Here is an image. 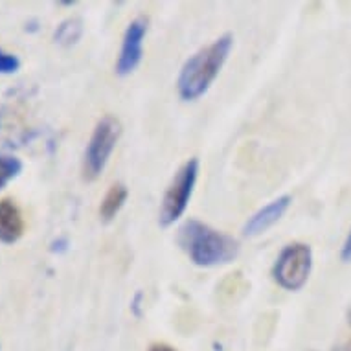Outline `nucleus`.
Masks as SVG:
<instances>
[{
	"label": "nucleus",
	"mask_w": 351,
	"mask_h": 351,
	"mask_svg": "<svg viewBox=\"0 0 351 351\" xmlns=\"http://www.w3.org/2000/svg\"><path fill=\"white\" fill-rule=\"evenodd\" d=\"M230 32L201 47L186 59L177 75V94L182 101H197L212 88L234 50Z\"/></svg>",
	"instance_id": "1"
},
{
	"label": "nucleus",
	"mask_w": 351,
	"mask_h": 351,
	"mask_svg": "<svg viewBox=\"0 0 351 351\" xmlns=\"http://www.w3.org/2000/svg\"><path fill=\"white\" fill-rule=\"evenodd\" d=\"M177 243L193 265L215 269L232 263L239 256V241L199 219H186L177 232Z\"/></svg>",
	"instance_id": "2"
},
{
	"label": "nucleus",
	"mask_w": 351,
	"mask_h": 351,
	"mask_svg": "<svg viewBox=\"0 0 351 351\" xmlns=\"http://www.w3.org/2000/svg\"><path fill=\"white\" fill-rule=\"evenodd\" d=\"M199 171H201V162L197 156H191L173 173L158 208V225L162 228L173 226L186 213L199 180Z\"/></svg>",
	"instance_id": "3"
},
{
	"label": "nucleus",
	"mask_w": 351,
	"mask_h": 351,
	"mask_svg": "<svg viewBox=\"0 0 351 351\" xmlns=\"http://www.w3.org/2000/svg\"><path fill=\"white\" fill-rule=\"evenodd\" d=\"M120 138V120L110 114L99 118L98 123L94 125L93 133H90V138L86 142L85 151H83V162H81L83 179L88 180V182L98 179L109 164L110 156L114 153Z\"/></svg>",
	"instance_id": "4"
},
{
	"label": "nucleus",
	"mask_w": 351,
	"mask_h": 351,
	"mask_svg": "<svg viewBox=\"0 0 351 351\" xmlns=\"http://www.w3.org/2000/svg\"><path fill=\"white\" fill-rule=\"evenodd\" d=\"M313 248L307 243H287L280 250L272 265V280L278 287L296 293L305 287L313 272Z\"/></svg>",
	"instance_id": "5"
},
{
	"label": "nucleus",
	"mask_w": 351,
	"mask_h": 351,
	"mask_svg": "<svg viewBox=\"0 0 351 351\" xmlns=\"http://www.w3.org/2000/svg\"><path fill=\"white\" fill-rule=\"evenodd\" d=\"M147 32H149V19L144 17V15L134 17L131 23L127 24L123 37H121L120 52H118L114 63V74L118 77L131 75L142 64Z\"/></svg>",
	"instance_id": "6"
},
{
	"label": "nucleus",
	"mask_w": 351,
	"mask_h": 351,
	"mask_svg": "<svg viewBox=\"0 0 351 351\" xmlns=\"http://www.w3.org/2000/svg\"><path fill=\"white\" fill-rule=\"evenodd\" d=\"M291 204H293V197L289 195V193L269 201L265 206H261L259 210H256V212L245 221V225H243V236L258 237L261 236V234H265L269 228H272L276 223L282 221V217L287 213Z\"/></svg>",
	"instance_id": "7"
},
{
	"label": "nucleus",
	"mask_w": 351,
	"mask_h": 351,
	"mask_svg": "<svg viewBox=\"0 0 351 351\" xmlns=\"http://www.w3.org/2000/svg\"><path fill=\"white\" fill-rule=\"evenodd\" d=\"M26 223L21 208L13 199H0V243L13 245L24 236Z\"/></svg>",
	"instance_id": "8"
},
{
	"label": "nucleus",
	"mask_w": 351,
	"mask_h": 351,
	"mask_svg": "<svg viewBox=\"0 0 351 351\" xmlns=\"http://www.w3.org/2000/svg\"><path fill=\"white\" fill-rule=\"evenodd\" d=\"M129 199V188L123 182H114L109 190L105 191L101 204H99V219L104 223L114 221L116 215L121 212V208L125 206Z\"/></svg>",
	"instance_id": "9"
},
{
	"label": "nucleus",
	"mask_w": 351,
	"mask_h": 351,
	"mask_svg": "<svg viewBox=\"0 0 351 351\" xmlns=\"http://www.w3.org/2000/svg\"><path fill=\"white\" fill-rule=\"evenodd\" d=\"M83 21L80 17H69L59 23V26L53 32V40L56 45L64 48L74 47L80 43V39L83 37Z\"/></svg>",
	"instance_id": "10"
},
{
	"label": "nucleus",
	"mask_w": 351,
	"mask_h": 351,
	"mask_svg": "<svg viewBox=\"0 0 351 351\" xmlns=\"http://www.w3.org/2000/svg\"><path fill=\"white\" fill-rule=\"evenodd\" d=\"M23 160L15 155L0 153V191L23 173Z\"/></svg>",
	"instance_id": "11"
},
{
	"label": "nucleus",
	"mask_w": 351,
	"mask_h": 351,
	"mask_svg": "<svg viewBox=\"0 0 351 351\" xmlns=\"http://www.w3.org/2000/svg\"><path fill=\"white\" fill-rule=\"evenodd\" d=\"M21 58L0 48V75H12L21 70Z\"/></svg>",
	"instance_id": "12"
},
{
	"label": "nucleus",
	"mask_w": 351,
	"mask_h": 351,
	"mask_svg": "<svg viewBox=\"0 0 351 351\" xmlns=\"http://www.w3.org/2000/svg\"><path fill=\"white\" fill-rule=\"evenodd\" d=\"M340 259L344 261V263H351V228L348 232V236L344 239V245L340 248Z\"/></svg>",
	"instance_id": "13"
},
{
	"label": "nucleus",
	"mask_w": 351,
	"mask_h": 351,
	"mask_svg": "<svg viewBox=\"0 0 351 351\" xmlns=\"http://www.w3.org/2000/svg\"><path fill=\"white\" fill-rule=\"evenodd\" d=\"M147 351H179L177 348H173L171 344H166V342H155V344L149 346Z\"/></svg>",
	"instance_id": "14"
},
{
	"label": "nucleus",
	"mask_w": 351,
	"mask_h": 351,
	"mask_svg": "<svg viewBox=\"0 0 351 351\" xmlns=\"http://www.w3.org/2000/svg\"><path fill=\"white\" fill-rule=\"evenodd\" d=\"M342 351H351V340H350V342H348V344H346V348Z\"/></svg>",
	"instance_id": "15"
},
{
	"label": "nucleus",
	"mask_w": 351,
	"mask_h": 351,
	"mask_svg": "<svg viewBox=\"0 0 351 351\" xmlns=\"http://www.w3.org/2000/svg\"><path fill=\"white\" fill-rule=\"evenodd\" d=\"M350 324H351V315H350Z\"/></svg>",
	"instance_id": "16"
},
{
	"label": "nucleus",
	"mask_w": 351,
	"mask_h": 351,
	"mask_svg": "<svg viewBox=\"0 0 351 351\" xmlns=\"http://www.w3.org/2000/svg\"><path fill=\"white\" fill-rule=\"evenodd\" d=\"M0 351H2V346H0Z\"/></svg>",
	"instance_id": "17"
},
{
	"label": "nucleus",
	"mask_w": 351,
	"mask_h": 351,
	"mask_svg": "<svg viewBox=\"0 0 351 351\" xmlns=\"http://www.w3.org/2000/svg\"><path fill=\"white\" fill-rule=\"evenodd\" d=\"M335 351H337V350H335Z\"/></svg>",
	"instance_id": "18"
}]
</instances>
